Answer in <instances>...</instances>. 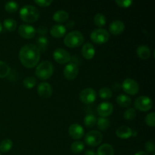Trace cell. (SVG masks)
I'll list each match as a JSON object with an SVG mask.
<instances>
[{"mask_svg": "<svg viewBox=\"0 0 155 155\" xmlns=\"http://www.w3.org/2000/svg\"><path fill=\"white\" fill-rule=\"evenodd\" d=\"M136 117V111L134 108H128L124 114V117L127 120H132Z\"/></svg>", "mask_w": 155, "mask_h": 155, "instance_id": "obj_35", "label": "cell"}, {"mask_svg": "<svg viewBox=\"0 0 155 155\" xmlns=\"http://www.w3.org/2000/svg\"><path fill=\"white\" fill-rule=\"evenodd\" d=\"M134 106L136 109L140 111L146 112L151 110L153 107V101L151 98L146 95L139 96L135 100Z\"/></svg>", "mask_w": 155, "mask_h": 155, "instance_id": "obj_7", "label": "cell"}, {"mask_svg": "<svg viewBox=\"0 0 155 155\" xmlns=\"http://www.w3.org/2000/svg\"><path fill=\"white\" fill-rule=\"evenodd\" d=\"M133 130L127 126H122L117 129L116 135L118 138L122 139H127L132 136Z\"/></svg>", "mask_w": 155, "mask_h": 155, "instance_id": "obj_19", "label": "cell"}, {"mask_svg": "<svg viewBox=\"0 0 155 155\" xmlns=\"http://www.w3.org/2000/svg\"><path fill=\"white\" fill-rule=\"evenodd\" d=\"M123 90L128 95H135L139 93V86L137 82L131 78H127L124 80L121 84Z\"/></svg>", "mask_w": 155, "mask_h": 155, "instance_id": "obj_8", "label": "cell"}, {"mask_svg": "<svg viewBox=\"0 0 155 155\" xmlns=\"http://www.w3.org/2000/svg\"><path fill=\"white\" fill-rule=\"evenodd\" d=\"M97 126H98V128L100 130H102V131H104V130H107L110 127V120H109L106 117H100L97 120Z\"/></svg>", "mask_w": 155, "mask_h": 155, "instance_id": "obj_29", "label": "cell"}, {"mask_svg": "<svg viewBox=\"0 0 155 155\" xmlns=\"http://www.w3.org/2000/svg\"><path fill=\"white\" fill-rule=\"evenodd\" d=\"M93 21L94 24H95L97 27H98L99 28H101V27H104L106 24L107 20H106V17L104 16L103 14L98 13L94 16Z\"/></svg>", "mask_w": 155, "mask_h": 155, "instance_id": "obj_26", "label": "cell"}, {"mask_svg": "<svg viewBox=\"0 0 155 155\" xmlns=\"http://www.w3.org/2000/svg\"><path fill=\"white\" fill-rule=\"evenodd\" d=\"M114 149L113 146L108 143H104L100 145L97 150L96 155H114Z\"/></svg>", "mask_w": 155, "mask_h": 155, "instance_id": "obj_21", "label": "cell"}, {"mask_svg": "<svg viewBox=\"0 0 155 155\" xmlns=\"http://www.w3.org/2000/svg\"><path fill=\"white\" fill-rule=\"evenodd\" d=\"M124 30H125V24L123 21H119V20L114 21L113 22L110 23L109 26V31L114 36L121 34L124 31Z\"/></svg>", "mask_w": 155, "mask_h": 155, "instance_id": "obj_16", "label": "cell"}, {"mask_svg": "<svg viewBox=\"0 0 155 155\" xmlns=\"http://www.w3.org/2000/svg\"><path fill=\"white\" fill-rule=\"evenodd\" d=\"M136 54H137V55L139 56V58H140L141 59L146 60V59L149 58L150 56H151V49H150L149 47L147 46V45H139L137 48V49H136Z\"/></svg>", "mask_w": 155, "mask_h": 155, "instance_id": "obj_20", "label": "cell"}, {"mask_svg": "<svg viewBox=\"0 0 155 155\" xmlns=\"http://www.w3.org/2000/svg\"><path fill=\"white\" fill-rule=\"evenodd\" d=\"M36 47L39 51H46L48 46V39L45 36H39L36 39Z\"/></svg>", "mask_w": 155, "mask_h": 155, "instance_id": "obj_24", "label": "cell"}, {"mask_svg": "<svg viewBox=\"0 0 155 155\" xmlns=\"http://www.w3.org/2000/svg\"><path fill=\"white\" fill-rule=\"evenodd\" d=\"M114 111V105L108 101H104L98 104L97 112L101 117H106L110 116Z\"/></svg>", "mask_w": 155, "mask_h": 155, "instance_id": "obj_13", "label": "cell"}, {"mask_svg": "<svg viewBox=\"0 0 155 155\" xmlns=\"http://www.w3.org/2000/svg\"><path fill=\"white\" fill-rule=\"evenodd\" d=\"M83 122H84L85 126H86V127L92 128V127H93L96 124L97 119L93 114H87L84 117V120H83Z\"/></svg>", "mask_w": 155, "mask_h": 155, "instance_id": "obj_33", "label": "cell"}, {"mask_svg": "<svg viewBox=\"0 0 155 155\" xmlns=\"http://www.w3.org/2000/svg\"><path fill=\"white\" fill-rule=\"evenodd\" d=\"M53 58L57 63L60 64H64L71 61V57L70 53L67 50L62 48H56L53 52Z\"/></svg>", "mask_w": 155, "mask_h": 155, "instance_id": "obj_10", "label": "cell"}, {"mask_svg": "<svg viewBox=\"0 0 155 155\" xmlns=\"http://www.w3.org/2000/svg\"><path fill=\"white\" fill-rule=\"evenodd\" d=\"M23 84L27 89H32L36 84V80L33 77H27L23 80Z\"/></svg>", "mask_w": 155, "mask_h": 155, "instance_id": "obj_34", "label": "cell"}, {"mask_svg": "<svg viewBox=\"0 0 155 155\" xmlns=\"http://www.w3.org/2000/svg\"><path fill=\"white\" fill-rule=\"evenodd\" d=\"M66 27L61 24H54L50 29V34L56 39L63 37L66 34Z\"/></svg>", "mask_w": 155, "mask_h": 155, "instance_id": "obj_18", "label": "cell"}, {"mask_svg": "<svg viewBox=\"0 0 155 155\" xmlns=\"http://www.w3.org/2000/svg\"><path fill=\"white\" fill-rule=\"evenodd\" d=\"M53 20L58 23H64L69 18V14L64 10H58L54 13L52 16Z\"/></svg>", "mask_w": 155, "mask_h": 155, "instance_id": "obj_22", "label": "cell"}, {"mask_svg": "<svg viewBox=\"0 0 155 155\" xmlns=\"http://www.w3.org/2000/svg\"><path fill=\"white\" fill-rule=\"evenodd\" d=\"M145 121L147 125L150 127H154L155 126V113L151 112L146 115L145 118Z\"/></svg>", "mask_w": 155, "mask_h": 155, "instance_id": "obj_36", "label": "cell"}, {"mask_svg": "<svg viewBox=\"0 0 155 155\" xmlns=\"http://www.w3.org/2000/svg\"><path fill=\"white\" fill-rule=\"evenodd\" d=\"M90 38L93 42L98 45L104 44L109 40L110 34L107 30L103 28L95 29L90 34Z\"/></svg>", "mask_w": 155, "mask_h": 155, "instance_id": "obj_5", "label": "cell"}, {"mask_svg": "<svg viewBox=\"0 0 155 155\" xmlns=\"http://www.w3.org/2000/svg\"><path fill=\"white\" fill-rule=\"evenodd\" d=\"M34 2L40 7H48L53 2L52 0H35Z\"/></svg>", "mask_w": 155, "mask_h": 155, "instance_id": "obj_39", "label": "cell"}, {"mask_svg": "<svg viewBox=\"0 0 155 155\" xmlns=\"http://www.w3.org/2000/svg\"><path fill=\"white\" fill-rule=\"evenodd\" d=\"M81 52L84 58H86V60H91L95 56V49L92 43L86 42V43L83 44V48L81 49Z\"/></svg>", "mask_w": 155, "mask_h": 155, "instance_id": "obj_17", "label": "cell"}, {"mask_svg": "<svg viewBox=\"0 0 155 155\" xmlns=\"http://www.w3.org/2000/svg\"><path fill=\"white\" fill-rule=\"evenodd\" d=\"M64 77L68 80H74L78 76L79 68L75 63H69L64 68Z\"/></svg>", "mask_w": 155, "mask_h": 155, "instance_id": "obj_12", "label": "cell"}, {"mask_svg": "<svg viewBox=\"0 0 155 155\" xmlns=\"http://www.w3.org/2000/svg\"><path fill=\"white\" fill-rule=\"evenodd\" d=\"M2 28H3L2 24V23L0 22V33H1V32H2Z\"/></svg>", "mask_w": 155, "mask_h": 155, "instance_id": "obj_46", "label": "cell"}, {"mask_svg": "<svg viewBox=\"0 0 155 155\" xmlns=\"http://www.w3.org/2000/svg\"><path fill=\"white\" fill-rule=\"evenodd\" d=\"M116 101L118 105L123 107H128L131 105L132 99L129 95L121 94L119 95L116 98Z\"/></svg>", "mask_w": 155, "mask_h": 155, "instance_id": "obj_23", "label": "cell"}, {"mask_svg": "<svg viewBox=\"0 0 155 155\" xmlns=\"http://www.w3.org/2000/svg\"><path fill=\"white\" fill-rule=\"evenodd\" d=\"M18 33L21 37L26 39H33L36 34V29L28 24H21L18 27Z\"/></svg>", "mask_w": 155, "mask_h": 155, "instance_id": "obj_11", "label": "cell"}, {"mask_svg": "<svg viewBox=\"0 0 155 155\" xmlns=\"http://www.w3.org/2000/svg\"><path fill=\"white\" fill-rule=\"evenodd\" d=\"M54 66L48 61H44L37 65L35 71L36 77L41 80H46L52 76Z\"/></svg>", "mask_w": 155, "mask_h": 155, "instance_id": "obj_3", "label": "cell"}, {"mask_svg": "<svg viewBox=\"0 0 155 155\" xmlns=\"http://www.w3.org/2000/svg\"><path fill=\"white\" fill-rule=\"evenodd\" d=\"M84 140L89 146L96 147L102 142L103 136L98 130H91L86 133Z\"/></svg>", "mask_w": 155, "mask_h": 155, "instance_id": "obj_6", "label": "cell"}, {"mask_svg": "<svg viewBox=\"0 0 155 155\" xmlns=\"http://www.w3.org/2000/svg\"><path fill=\"white\" fill-rule=\"evenodd\" d=\"M98 95L100 98L102 99H109L112 97L113 92L112 90L108 87H102L98 91Z\"/></svg>", "mask_w": 155, "mask_h": 155, "instance_id": "obj_30", "label": "cell"}, {"mask_svg": "<svg viewBox=\"0 0 155 155\" xmlns=\"http://www.w3.org/2000/svg\"><path fill=\"white\" fill-rule=\"evenodd\" d=\"M137 132H136V131H133V133H132V136H136V135H137Z\"/></svg>", "mask_w": 155, "mask_h": 155, "instance_id": "obj_45", "label": "cell"}, {"mask_svg": "<svg viewBox=\"0 0 155 155\" xmlns=\"http://www.w3.org/2000/svg\"><path fill=\"white\" fill-rule=\"evenodd\" d=\"M85 145L82 141H75L71 145V150L74 154H80L84 150Z\"/></svg>", "mask_w": 155, "mask_h": 155, "instance_id": "obj_27", "label": "cell"}, {"mask_svg": "<svg viewBox=\"0 0 155 155\" xmlns=\"http://www.w3.org/2000/svg\"><path fill=\"white\" fill-rule=\"evenodd\" d=\"M19 59L22 65L27 68H33L38 64L40 59V51L36 45L27 44L19 51Z\"/></svg>", "mask_w": 155, "mask_h": 155, "instance_id": "obj_1", "label": "cell"}, {"mask_svg": "<svg viewBox=\"0 0 155 155\" xmlns=\"http://www.w3.org/2000/svg\"><path fill=\"white\" fill-rule=\"evenodd\" d=\"M0 155H1V154H0Z\"/></svg>", "mask_w": 155, "mask_h": 155, "instance_id": "obj_48", "label": "cell"}, {"mask_svg": "<svg viewBox=\"0 0 155 155\" xmlns=\"http://www.w3.org/2000/svg\"><path fill=\"white\" fill-rule=\"evenodd\" d=\"M84 155H96V153L93 151V150H87L85 152Z\"/></svg>", "mask_w": 155, "mask_h": 155, "instance_id": "obj_42", "label": "cell"}, {"mask_svg": "<svg viewBox=\"0 0 155 155\" xmlns=\"http://www.w3.org/2000/svg\"><path fill=\"white\" fill-rule=\"evenodd\" d=\"M152 155H155V154H154H154H152Z\"/></svg>", "mask_w": 155, "mask_h": 155, "instance_id": "obj_47", "label": "cell"}, {"mask_svg": "<svg viewBox=\"0 0 155 155\" xmlns=\"http://www.w3.org/2000/svg\"><path fill=\"white\" fill-rule=\"evenodd\" d=\"M97 92L92 88H86L80 93V99L86 104H92L96 100Z\"/></svg>", "mask_w": 155, "mask_h": 155, "instance_id": "obj_9", "label": "cell"}, {"mask_svg": "<svg viewBox=\"0 0 155 155\" xmlns=\"http://www.w3.org/2000/svg\"><path fill=\"white\" fill-rule=\"evenodd\" d=\"M37 92L42 98H48L52 95V87L47 82H42L38 85Z\"/></svg>", "mask_w": 155, "mask_h": 155, "instance_id": "obj_14", "label": "cell"}, {"mask_svg": "<svg viewBox=\"0 0 155 155\" xmlns=\"http://www.w3.org/2000/svg\"><path fill=\"white\" fill-rule=\"evenodd\" d=\"M20 18L26 23L36 22L39 18V12L32 5H25L20 9Z\"/></svg>", "mask_w": 155, "mask_h": 155, "instance_id": "obj_2", "label": "cell"}, {"mask_svg": "<svg viewBox=\"0 0 155 155\" xmlns=\"http://www.w3.org/2000/svg\"><path fill=\"white\" fill-rule=\"evenodd\" d=\"M5 10L8 13H15L18 11L19 5L16 2H7L5 4Z\"/></svg>", "mask_w": 155, "mask_h": 155, "instance_id": "obj_32", "label": "cell"}, {"mask_svg": "<svg viewBox=\"0 0 155 155\" xmlns=\"http://www.w3.org/2000/svg\"><path fill=\"white\" fill-rule=\"evenodd\" d=\"M13 146V142L11 139H5L0 142V151L2 152H8Z\"/></svg>", "mask_w": 155, "mask_h": 155, "instance_id": "obj_28", "label": "cell"}, {"mask_svg": "<svg viewBox=\"0 0 155 155\" xmlns=\"http://www.w3.org/2000/svg\"><path fill=\"white\" fill-rule=\"evenodd\" d=\"M115 2L118 6H120V8H127L133 4L132 0H116Z\"/></svg>", "mask_w": 155, "mask_h": 155, "instance_id": "obj_37", "label": "cell"}, {"mask_svg": "<svg viewBox=\"0 0 155 155\" xmlns=\"http://www.w3.org/2000/svg\"><path fill=\"white\" fill-rule=\"evenodd\" d=\"M145 150H146L147 152L148 153H152L154 154V151H155V145L153 142L151 141H148L145 143Z\"/></svg>", "mask_w": 155, "mask_h": 155, "instance_id": "obj_38", "label": "cell"}, {"mask_svg": "<svg viewBox=\"0 0 155 155\" xmlns=\"http://www.w3.org/2000/svg\"><path fill=\"white\" fill-rule=\"evenodd\" d=\"M48 33V28L45 26H40L36 30V33L40 35L41 36H45V35Z\"/></svg>", "mask_w": 155, "mask_h": 155, "instance_id": "obj_40", "label": "cell"}, {"mask_svg": "<svg viewBox=\"0 0 155 155\" xmlns=\"http://www.w3.org/2000/svg\"><path fill=\"white\" fill-rule=\"evenodd\" d=\"M17 24L16 21L14 20L13 18H6L3 21L2 26H4V27L5 28V30H7L8 31L13 32L16 30L17 28Z\"/></svg>", "mask_w": 155, "mask_h": 155, "instance_id": "obj_25", "label": "cell"}, {"mask_svg": "<svg viewBox=\"0 0 155 155\" xmlns=\"http://www.w3.org/2000/svg\"><path fill=\"white\" fill-rule=\"evenodd\" d=\"M135 155H149V154H148L147 152H145V151H139V152L136 153Z\"/></svg>", "mask_w": 155, "mask_h": 155, "instance_id": "obj_43", "label": "cell"}, {"mask_svg": "<svg viewBox=\"0 0 155 155\" xmlns=\"http://www.w3.org/2000/svg\"><path fill=\"white\" fill-rule=\"evenodd\" d=\"M74 26V21H70V22H68V24H67V27H73Z\"/></svg>", "mask_w": 155, "mask_h": 155, "instance_id": "obj_44", "label": "cell"}, {"mask_svg": "<svg viewBox=\"0 0 155 155\" xmlns=\"http://www.w3.org/2000/svg\"><path fill=\"white\" fill-rule=\"evenodd\" d=\"M69 136L73 139H80L84 136V129L81 125L78 124H71L68 129Z\"/></svg>", "mask_w": 155, "mask_h": 155, "instance_id": "obj_15", "label": "cell"}, {"mask_svg": "<svg viewBox=\"0 0 155 155\" xmlns=\"http://www.w3.org/2000/svg\"><path fill=\"white\" fill-rule=\"evenodd\" d=\"M120 88H121V85L120 84V83H116L114 85H113V89H114V90L117 91V90H119Z\"/></svg>", "mask_w": 155, "mask_h": 155, "instance_id": "obj_41", "label": "cell"}, {"mask_svg": "<svg viewBox=\"0 0 155 155\" xmlns=\"http://www.w3.org/2000/svg\"><path fill=\"white\" fill-rule=\"evenodd\" d=\"M85 38L83 33L78 30L70 32L65 36L64 39V43L69 48H77L83 44Z\"/></svg>", "mask_w": 155, "mask_h": 155, "instance_id": "obj_4", "label": "cell"}, {"mask_svg": "<svg viewBox=\"0 0 155 155\" xmlns=\"http://www.w3.org/2000/svg\"><path fill=\"white\" fill-rule=\"evenodd\" d=\"M10 67L5 62L0 61V78H5L10 74Z\"/></svg>", "mask_w": 155, "mask_h": 155, "instance_id": "obj_31", "label": "cell"}]
</instances>
